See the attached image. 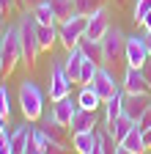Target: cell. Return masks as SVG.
<instances>
[{"label": "cell", "instance_id": "6da1fadb", "mask_svg": "<svg viewBox=\"0 0 151 154\" xmlns=\"http://www.w3.org/2000/svg\"><path fill=\"white\" fill-rule=\"evenodd\" d=\"M20 42H22V61L33 66L41 47H39V19L33 17L30 8H25V14L20 17Z\"/></svg>", "mask_w": 151, "mask_h": 154}, {"label": "cell", "instance_id": "7a4b0ae2", "mask_svg": "<svg viewBox=\"0 0 151 154\" xmlns=\"http://www.w3.org/2000/svg\"><path fill=\"white\" fill-rule=\"evenodd\" d=\"M20 107L25 121H39L44 113V91L36 85L33 80H22L20 85Z\"/></svg>", "mask_w": 151, "mask_h": 154}, {"label": "cell", "instance_id": "3957f363", "mask_svg": "<svg viewBox=\"0 0 151 154\" xmlns=\"http://www.w3.org/2000/svg\"><path fill=\"white\" fill-rule=\"evenodd\" d=\"M85 28H88V17H85V14H77V11H74L71 17H66L63 22L58 25V36H61L63 47H66V50L77 47L80 38L85 36Z\"/></svg>", "mask_w": 151, "mask_h": 154}, {"label": "cell", "instance_id": "277c9868", "mask_svg": "<svg viewBox=\"0 0 151 154\" xmlns=\"http://www.w3.org/2000/svg\"><path fill=\"white\" fill-rule=\"evenodd\" d=\"M22 61V42H20V25H14L3 33V72L6 77Z\"/></svg>", "mask_w": 151, "mask_h": 154}, {"label": "cell", "instance_id": "5b68a950", "mask_svg": "<svg viewBox=\"0 0 151 154\" xmlns=\"http://www.w3.org/2000/svg\"><path fill=\"white\" fill-rule=\"evenodd\" d=\"M71 85L74 83H71V77H69L63 61H55L50 66V102H58V99H63V96H69L71 94Z\"/></svg>", "mask_w": 151, "mask_h": 154}, {"label": "cell", "instance_id": "8992f818", "mask_svg": "<svg viewBox=\"0 0 151 154\" xmlns=\"http://www.w3.org/2000/svg\"><path fill=\"white\" fill-rule=\"evenodd\" d=\"M102 50H104V63H116L118 58L126 52V36L121 28H113L102 36Z\"/></svg>", "mask_w": 151, "mask_h": 154}, {"label": "cell", "instance_id": "52a82bcc", "mask_svg": "<svg viewBox=\"0 0 151 154\" xmlns=\"http://www.w3.org/2000/svg\"><path fill=\"white\" fill-rule=\"evenodd\" d=\"M71 149L80 154H104L99 129L93 127V129H83V132H71Z\"/></svg>", "mask_w": 151, "mask_h": 154}, {"label": "cell", "instance_id": "ba28073f", "mask_svg": "<svg viewBox=\"0 0 151 154\" xmlns=\"http://www.w3.org/2000/svg\"><path fill=\"white\" fill-rule=\"evenodd\" d=\"M124 91L129 94H151V83H148V77L143 72V66H126L124 72Z\"/></svg>", "mask_w": 151, "mask_h": 154}, {"label": "cell", "instance_id": "9c48e42d", "mask_svg": "<svg viewBox=\"0 0 151 154\" xmlns=\"http://www.w3.org/2000/svg\"><path fill=\"white\" fill-rule=\"evenodd\" d=\"M126 63L132 66H146L148 61V42H146V36H126Z\"/></svg>", "mask_w": 151, "mask_h": 154}, {"label": "cell", "instance_id": "30bf717a", "mask_svg": "<svg viewBox=\"0 0 151 154\" xmlns=\"http://www.w3.org/2000/svg\"><path fill=\"white\" fill-rule=\"evenodd\" d=\"M110 30V8L107 6H99L93 14H88V28H85V36L88 38H99Z\"/></svg>", "mask_w": 151, "mask_h": 154}, {"label": "cell", "instance_id": "8fae6325", "mask_svg": "<svg viewBox=\"0 0 151 154\" xmlns=\"http://www.w3.org/2000/svg\"><path fill=\"white\" fill-rule=\"evenodd\" d=\"M91 85L96 88V94L102 96V102H104V99H110V96L118 91V83H116V77H113V74L104 69V63L96 69V74H93V83H91Z\"/></svg>", "mask_w": 151, "mask_h": 154}, {"label": "cell", "instance_id": "7c38bea8", "mask_svg": "<svg viewBox=\"0 0 151 154\" xmlns=\"http://www.w3.org/2000/svg\"><path fill=\"white\" fill-rule=\"evenodd\" d=\"M151 105V99H148V94H129V91H124V113L129 116V119H140V116L146 113V107Z\"/></svg>", "mask_w": 151, "mask_h": 154}, {"label": "cell", "instance_id": "4fadbf2b", "mask_svg": "<svg viewBox=\"0 0 151 154\" xmlns=\"http://www.w3.org/2000/svg\"><path fill=\"white\" fill-rule=\"evenodd\" d=\"M74 110H77V102L71 99V94L63 96V99H58V102H52V116H55V119H58L63 127H71Z\"/></svg>", "mask_w": 151, "mask_h": 154}, {"label": "cell", "instance_id": "5bb4252c", "mask_svg": "<svg viewBox=\"0 0 151 154\" xmlns=\"http://www.w3.org/2000/svg\"><path fill=\"white\" fill-rule=\"evenodd\" d=\"M140 151H146V143H143V132H140L137 124H135V127H132V132L118 143L116 154H140Z\"/></svg>", "mask_w": 151, "mask_h": 154}, {"label": "cell", "instance_id": "9a60e30c", "mask_svg": "<svg viewBox=\"0 0 151 154\" xmlns=\"http://www.w3.org/2000/svg\"><path fill=\"white\" fill-rule=\"evenodd\" d=\"M83 50H80V44L77 47H71V50H66V58H63V66H66V72H69V77H71V83H80V72H83Z\"/></svg>", "mask_w": 151, "mask_h": 154}, {"label": "cell", "instance_id": "2e32d148", "mask_svg": "<svg viewBox=\"0 0 151 154\" xmlns=\"http://www.w3.org/2000/svg\"><path fill=\"white\" fill-rule=\"evenodd\" d=\"M93 127H96V110L77 105L74 119H71V132H83V129H93Z\"/></svg>", "mask_w": 151, "mask_h": 154}, {"label": "cell", "instance_id": "e0dca14e", "mask_svg": "<svg viewBox=\"0 0 151 154\" xmlns=\"http://www.w3.org/2000/svg\"><path fill=\"white\" fill-rule=\"evenodd\" d=\"M121 113H124V88H118L110 99H104V124H113Z\"/></svg>", "mask_w": 151, "mask_h": 154}, {"label": "cell", "instance_id": "ac0fdd59", "mask_svg": "<svg viewBox=\"0 0 151 154\" xmlns=\"http://www.w3.org/2000/svg\"><path fill=\"white\" fill-rule=\"evenodd\" d=\"M30 124H20L14 132H11V154H25L28 149V140H30Z\"/></svg>", "mask_w": 151, "mask_h": 154}, {"label": "cell", "instance_id": "d6986e66", "mask_svg": "<svg viewBox=\"0 0 151 154\" xmlns=\"http://www.w3.org/2000/svg\"><path fill=\"white\" fill-rule=\"evenodd\" d=\"M80 50H83L85 58H93L99 66L104 63V50H102V42H99V38H88V36H83V38H80Z\"/></svg>", "mask_w": 151, "mask_h": 154}, {"label": "cell", "instance_id": "ffe728a7", "mask_svg": "<svg viewBox=\"0 0 151 154\" xmlns=\"http://www.w3.org/2000/svg\"><path fill=\"white\" fill-rule=\"evenodd\" d=\"M107 127H110V132H113V138H116V140L121 143V140L126 138V135L132 132V127H135V119H129L126 113H121L118 119L113 121V124H107Z\"/></svg>", "mask_w": 151, "mask_h": 154}, {"label": "cell", "instance_id": "44dd1931", "mask_svg": "<svg viewBox=\"0 0 151 154\" xmlns=\"http://www.w3.org/2000/svg\"><path fill=\"white\" fill-rule=\"evenodd\" d=\"M33 17L39 19V25H55L58 22V17H55V11H52V6H50V0H39L33 8Z\"/></svg>", "mask_w": 151, "mask_h": 154}, {"label": "cell", "instance_id": "7402d4cb", "mask_svg": "<svg viewBox=\"0 0 151 154\" xmlns=\"http://www.w3.org/2000/svg\"><path fill=\"white\" fill-rule=\"evenodd\" d=\"M77 105H80V107H91V110H96V107L104 105V102H102V96L96 94V88H93L91 83H85L83 91H80V96H77Z\"/></svg>", "mask_w": 151, "mask_h": 154}, {"label": "cell", "instance_id": "603a6c76", "mask_svg": "<svg viewBox=\"0 0 151 154\" xmlns=\"http://www.w3.org/2000/svg\"><path fill=\"white\" fill-rule=\"evenodd\" d=\"M58 28L55 25H39V47L41 50H52V44L58 42Z\"/></svg>", "mask_w": 151, "mask_h": 154}, {"label": "cell", "instance_id": "cb8c5ba5", "mask_svg": "<svg viewBox=\"0 0 151 154\" xmlns=\"http://www.w3.org/2000/svg\"><path fill=\"white\" fill-rule=\"evenodd\" d=\"M50 6H52L55 17H58V22H63L66 17L74 14V3H71V0H50Z\"/></svg>", "mask_w": 151, "mask_h": 154}, {"label": "cell", "instance_id": "d4e9b609", "mask_svg": "<svg viewBox=\"0 0 151 154\" xmlns=\"http://www.w3.org/2000/svg\"><path fill=\"white\" fill-rule=\"evenodd\" d=\"M96 69H99V63L93 61V58H83V72H80V83L85 85V83H93V74H96Z\"/></svg>", "mask_w": 151, "mask_h": 154}, {"label": "cell", "instance_id": "484cf974", "mask_svg": "<svg viewBox=\"0 0 151 154\" xmlns=\"http://www.w3.org/2000/svg\"><path fill=\"white\" fill-rule=\"evenodd\" d=\"M71 3H74V11H77V14H93V11H96L99 6H96V0H71Z\"/></svg>", "mask_w": 151, "mask_h": 154}, {"label": "cell", "instance_id": "4316f807", "mask_svg": "<svg viewBox=\"0 0 151 154\" xmlns=\"http://www.w3.org/2000/svg\"><path fill=\"white\" fill-rule=\"evenodd\" d=\"M0 116H11V94L6 85H0Z\"/></svg>", "mask_w": 151, "mask_h": 154}, {"label": "cell", "instance_id": "83f0119b", "mask_svg": "<svg viewBox=\"0 0 151 154\" xmlns=\"http://www.w3.org/2000/svg\"><path fill=\"white\" fill-rule=\"evenodd\" d=\"M151 11V0H137L135 3V22H143V17Z\"/></svg>", "mask_w": 151, "mask_h": 154}, {"label": "cell", "instance_id": "f1b7e54d", "mask_svg": "<svg viewBox=\"0 0 151 154\" xmlns=\"http://www.w3.org/2000/svg\"><path fill=\"white\" fill-rule=\"evenodd\" d=\"M135 124H137V129H140V132H143V129H148V127H151V105H148V107H146V113H143V116H140V119H137V121H135Z\"/></svg>", "mask_w": 151, "mask_h": 154}, {"label": "cell", "instance_id": "f546056e", "mask_svg": "<svg viewBox=\"0 0 151 154\" xmlns=\"http://www.w3.org/2000/svg\"><path fill=\"white\" fill-rule=\"evenodd\" d=\"M0 154H11V135L0 132Z\"/></svg>", "mask_w": 151, "mask_h": 154}, {"label": "cell", "instance_id": "4dcf8cb0", "mask_svg": "<svg viewBox=\"0 0 151 154\" xmlns=\"http://www.w3.org/2000/svg\"><path fill=\"white\" fill-rule=\"evenodd\" d=\"M6 17H8V11H6L3 6H0V36H3V33L8 30V25H6Z\"/></svg>", "mask_w": 151, "mask_h": 154}, {"label": "cell", "instance_id": "1f68e13d", "mask_svg": "<svg viewBox=\"0 0 151 154\" xmlns=\"http://www.w3.org/2000/svg\"><path fill=\"white\" fill-rule=\"evenodd\" d=\"M17 3H20V0H0V6H3L8 14H14V11H17Z\"/></svg>", "mask_w": 151, "mask_h": 154}, {"label": "cell", "instance_id": "d6a6232c", "mask_svg": "<svg viewBox=\"0 0 151 154\" xmlns=\"http://www.w3.org/2000/svg\"><path fill=\"white\" fill-rule=\"evenodd\" d=\"M143 143H146V151H148V149H151V127L143 129Z\"/></svg>", "mask_w": 151, "mask_h": 154}, {"label": "cell", "instance_id": "836d02e7", "mask_svg": "<svg viewBox=\"0 0 151 154\" xmlns=\"http://www.w3.org/2000/svg\"><path fill=\"white\" fill-rule=\"evenodd\" d=\"M140 25H143V28H146V33H148V30H151V11H148V14H146V17H143V22H140Z\"/></svg>", "mask_w": 151, "mask_h": 154}, {"label": "cell", "instance_id": "e575fe53", "mask_svg": "<svg viewBox=\"0 0 151 154\" xmlns=\"http://www.w3.org/2000/svg\"><path fill=\"white\" fill-rule=\"evenodd\" d=\"M20 3H22V6H25V8H33V6H36V3H39V0H20Z\"/></svg>", "mask_w": 151, "mask_h": 154}, {"label": "cell", "instance_id": "d590c367", "mask_svg": "<svg viewBox=\"0 0 151 154\" xmlns=\"http://www.w3.org/2000/svg\"><path fill=\"white\" fill-rule=\"evenodd\" d=\"M6 121H8V116H0V132H6Z\"/></svg>", "mask_w": 151, "mask_h": 154}, {"label": "cell", "instance_id": "8d00e7d4", "mask_svg": "<svg viewBox=\"0 0 151 154\" xmlns=\"http://www.w3.org/2000/svg\"><path fill=\"white\" fill-rule=\"evenodd\" d=\"M0 72H3V36H0Z\"/></svg>", "mask_w": 151, "mask_h": 154}, {"label": "cell", "instance_id": "74e56055", "mask_svg": "<svg viewBox=\"0 0 151 154\" xmlns=\"http://www.w3.org/2000/svg\"><path fill=\"white\" fill-rule=\"evenodd\" d=\"M146 42H148V55H151V33H146Z\"/></svg>", "mask_w": 151, "mask_h": 154}, {"label": "cell", "instance_id": "f35d334b", "mask_svg": "<svg viewBox=\"0 0 151 154\" xmlns=\"http://www.w3.org/2000/svg\"><path fill=\"white\" fill-rule=\"evenodd\" d=\"M0 85H3V80H0Z\"/></svg>", "mask_w": 151, "mask_h": 154}]
</instances>
